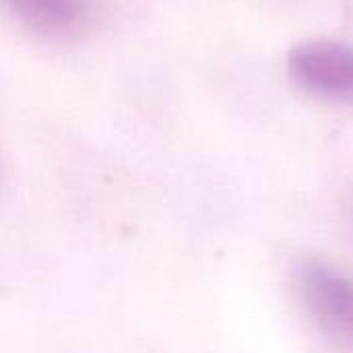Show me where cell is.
I'll return each mask as SVG.
<instances>
[{"instance_id":"cell-1","label":"cell","mask_w":353,"mask_h":353,"mask_svg":"<svg viewBox=\"0 0 353 353\" xmlns=\"http://www.w3.org/2000/svg\"><path fill=\"white\" fill-rule=\"evenodd\" d=\"M292 281L300 304L319 331L341 350L353 352V277L335 265L304 256L294 265Z\"/></svg>"},{"instance_id":"cell-2","label":"cell","mask_w":353,"mask_h":353,"mask_svg":"<svg viewBox=\"0 0 353 353\" xmlns=\"http://www.w3.org/2000/svg\"><path fill=\"white\" fill-rule=\"evenodd\" d=\"M288 70L304 91L329 101L353 103L352 46L329 39L300 43L288 56Z\"/></svg>"},{"instance_id":"cell-3","label":"cell","mask_w":353,"mask_h":353,"mask_svg":"<svg viewBox=\"0 0 353 353\" xmlns=\"http://www.w3.org/2000/svg\"><path fill=\"white\" fill-rule=\"evenodd\" d=\"M31 31L50 39H70L95 19V0H2Z\"/></svg>"}]
</instances>
